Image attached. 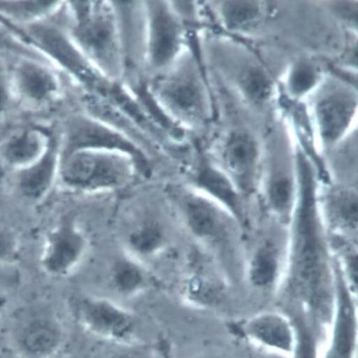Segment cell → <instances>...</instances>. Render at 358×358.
<instances>
[{"label":"cell","instance_id":"1","mask_svg":"<svg viewBox=\"0 0 358 358\" xmlns=\"http://www.w3.org/2000/svg\"><path fill=\"white\" fill-rule=\"evenodd\" d=\"M296 287L301 298L316 300L330 291L315 217L313 183L301 176V198L296 224Z\"/></svg>","mask_w":358,"mask_h":358},{"label":"cell","instance_id":"2","mask_svg":"<svg viewBox=\"0 0 358 358\" xmlns=\"http://www.w3.org/2000/svg\"><path fill=\"white\" fill-rule=\"evenodd\" d=\"M138 174L127 156L101 150H81L61 159L58 181L66 188L94 193L122 188Z\"/></svg>","mask_w":358,"mask_h":358},{"label":"cell","instance_id":"3","mask_svg":"<svg viewBox=\"0 0 358 358\" xmlns=\"http://www.w3.org/2000/svg\"><path fill=\"white\" fill-rule=\"evenodd\" d=\"M73 318L90 334L122 345L135 344L139 325L128 310L103 298L77 296L69 301Z\"/></svg>","mask_w":358,"mask_h":358},{"label":"cell","instance_id":"4","mask_svg":"<svg viewBox=\"0 0 358 358\" xmlns=\"http://www.w3.org/2000/svg\"><path fill=\"white\" fill-rule=\"evenodd\" d=\"M13 338L22 357L51 358L62 347L65 331L54 310L43 306H31L17 314Z\"/></svg>","mask_w":358,"mask_h":358},{"label":"cell","instance_id":"5","mask_svg":"<svg viewBox=\"0 0 358 358\" xmlns=\"http://www.w3.org/2000/svg\"><path fill=\"white\" fill-rule=\"evenodd\" d=\"M87 248V238L75 218L66 216L45 237L41 257L42 270L53 278L66 277L80 264Z\"/></svg>","mask_w":358,"mask_h":358},{"label":"cell","instance_id":"6","mask_svg":"<svg viewBox=\"0 0 358 358\" xmlns=\"http://www.w3.org/2000/svg\"><path fill=\"white\" fill-rule=\"evenodd\" d=\"M173 198L185 225L194 236L208 241L220 236L224 219L212 201L194 189L176 190Z\"/></svg>","mask_w":358,"mask_h":358},{"label":"cell","instance_id":"7","mask_svg":"<svg viewBox=\"0 0 358 358\" xmlns=\"http://www.w3.org/2000/svg\"><path fill=\"white\" fill-rule=\"evenodd\" d=\"M61 153L55 141L50 140L42 157L28 168L17 172V185L27 199L38 201L45 199L58 181Z\"/></svg>","mask_w":358,"mask_h":358},{"label":"cell","instance_id":"8","mask_svg":"<svg viewBox=\"0 0 358 358\" xmlns=\"http://www.w3.org/2000/svg\"><path fill=\"white\" fill-rule=\"evenodd\" d=\"M29 36L47 54L76 76L90 80L91 71L63 34L49 24H38L28 29Z\"/></svg>","mask_w":358,"mask_h":358},{"label":"cell","instance_id":"9","mask_svg":"<svg viewBox=\"0 0 358 358\" xmlns=\"http://www.w3.org/2000/svg\"><path fill=\"white\" fill-rule=\"evenodd\" d=\"M246 334L260 343L285 352H294L297 333L284 316L275 313H262L251 319L244 327Z\"/></svg>","mask_w":358,"mask_h":358},{"label":"cell","instance_id":"10","mask_svg":"<svg viewBox=\"0 0 358 358\" xmlns=\"http://www.w3.org/2000/svg\"><path fill=\"white\" fill-rule=\"evenodd\" d=\"M50 140L40 131L25 130L8 139L0 153L5 164L18 172L40 159L46 152Z\"/></svg>","mask_w":358,"mask_h":358},{"label":"cell","instance_id":"11","mask_svg":"<svg viewBox=\"0 0 358 358\" xmlns=\"http://www.w3.org/2000/svg\"><path fill=\"white\" fill-rule=\"evenodd\" d=\"M78 9L80 21L77 36L89 51L102 61H110L115 50L113 27L107 17H88L87 8Z\"/></svg>","mask_w":358,"mask_h":358},{"label":"cell","instance_id":"12","mask_svg":"<svg viewBox=\"0 0 358 358\" xmlns=\"http://www.w3.org/2000/svg\"><path fill=\"white\" fill-rule=\"evenodd\" d=\"M108 280L111 289L124 297L137 296L150 285L148 273L131 257L117 258L110 266Z\"/></svg>","mask_w":358,"mask_h":358},{"label":"cell","instance_id":"13","mask_svg":"<svg viewBox=\"0 0 358 358\" xmlns=\"http://www.w3.org/2000/svg\"><path fill=\"white\" fill-rule=\"evenodd\" d=\"M331 345L325 358H352L355 347V310L350 299L341 296L338 301Z\"/></svg>","mask_w":358,"mask_h":358},{"label":"cell","instance_id":"14","mask_svg":"<svg viewBox=\"0 0 358 358\" xmlns=\"http://www.w3.org/2000/svg\"><path fill=\"white\" fill-rule=\"evenodd\" d=\"M19 92L36 103L48 101L57 90L52 74L42 66L33 62L20 64L15 71Z\"/></svg>","mask_w":358,"mask_h":358},{"label":"cell","instance_id":"15","mask_svg":"<svg viewBox=\"0 0 358 358\" xmlns=\"http://www.w3.org/2000/svg\"><path fill=\"white\" fill-rule=\"evenodd\" d=\"M168 241L164 224L157 218L146 217L133 226L128 232L127 243L137 257H154L164 249Z\"/></svg>","mask_w":358,"mask_h":358},{"label":"cell","instance_id":"16","mask_svg":"<svg viewBox=\"0 0 358 358\" xmlns=\"http://www.w3.org/2000/svg\"><path fill=\"white\" fill-rule=\"evenodd\" d=\"M162 96L174 110L185 116H196L201 110V94L195 80L182 74L169 79L162 87Z\"/></svg>","mask_w":358,"mask_h":358},{"label":"cell","instance_id":"17","mask_svg":"<svg viewBox=\"0 0 358 358\" xmlns=\"http://www.w3.org/2000/svg\"><path fill=\"white\" fill-rule=\"evenodd\" d=\"M178 27L173 18L159 8L152 24L151 50L157 65L166 64L176 52L178 44Z\"/></svg>","mask_w":358,"mask_h":358},{"label":"cell","instance_id":"18","mask_svg":"<svg viewBox=\"0 0 358 358\" xmlns=\"http://www.w3.org/2000/svg\"><path fill=\"white\" fill-rule=\"evenodd\" d=\"M352 101L341 94L332 95L319 105L317 114L323 136L336 138L347 127L353 111Z\"/></svg>","mask_w":358,"mask_h":358},{"label":"cell","instance_id":"19","mask_svg":"<svg viewBox=\"0 0 358 358\" xmlns=\"http://www.w3.org/2000/svg\"><path fill=\"white\" fill-rule=\"evenodd\" d=\"M194 189L230 206L237 208V194L229 180L222 173L208 166L198 167L192 175Z\"/></svg>","mask_w":358,"mask_h":358},{"label":"cell","instance_id":"20","mask_svg":"<svg viewBox=\"0 0 358 358\" xmlns=\"http://www.w3.org/2000/svg\"><path fill=\"white\" fill-rule=\"evenodd\" d=\"M257 158V151L248 138L237 136L229 143L225 160L229 169L236 175L245 176L253 169Z\"/></svg>","mask_w":358,"mask_h":358},{"label":"cell","instance_id":"21","mask_svg":"<svg viewBox=\"0 0 358 358\" xmlns=\"http://www.w3.org/2000/svg\"><path fill=\"white\" fill-rule=\"evenodd\" d=\"M180 294L185 303L198 308L210 306L216 299L215 289L210 282L196 274L188 276L182 282Z\"/></svg>","mask_w":358,"mask_h":358},{"label":"cell","instance_id":"22","mask_svg":"<svg viewBox=\"0 0 358 358\" xmlns=\"http://www.w3.org/2000/svg\"><path fill=\"white\" fill-rule=\"evenodd\" d=\"M55 1H0V13L19 19H31L48 14L54 8Z\"/></svg>","mask_w":358,"mask_h":358},{"label":"cell","instance_id":"23","mask_svg":"<svg viewBox=\"0 0 358 358\" xmlns=\"http://www.w3.org/2000/svg\"><path fill=\"white\" fill-rule=\"evenodd\" d=\"M278 263L274 253L268 250H262L255 257L251 270V280L255 285L266 287L275 280Z\"/></svg>","mask_w":358,"mask_h":358},{"label":"cell","instance_id":"24","mask_svg":"<svg viewBox=\"0 0 358 358\" xmlns=\"http://www.w3.org/2000/svg\"><path fill=\"white\" fill-rule=\"evenodd\" d=\"M333 215L343 224L355 228L357 223V201L353 194L341 193L333 200Z\"/></svg>","mask_w":358,"mask_h":358},{"label":"cell","instance_id":"25","mask_svg":"<svg viewBox=\"0 0 358 358\" xmlns=\"http://www.w3.org/2000/svg\"><path fill=\"white\" fill-rule=\"evenodd\" d=\"M20 257V243L11 229L0 226V268L11 267Z\"/></svg>","mask_w":358,"mask_h":358},{"label":"cell","instance_id":"26","mask_svg":"<svg viewBox=\"0 0 358 358\" xmlns=\"http://www.w3.org/2000/svg\"><path fill=\"white\" fill-rule=\"evenodd\" d=\"M224 16L230 27H240L254 20L258 8L254 3L245 1L229 2L225 5Z\"/></svg>","mask_w":358,"mask_h":358},{"label":"cell","instance_id":"27","mask_svg":"<svg viewBox=\"0 0 358 358\" xmlns=\"http://www.w3.org/2000/svg\"><path fill=\"white\" fill-rule=\"evenodd\" d=\"M243 85L248 94L254 99H264L269 94L270 82L259 70L250 71L243 80Z\"/></svg>","mask_w":358,"mask_h":358},{"label":"cell","instance_id":"28","mask_svg":"<svg viewBox=\"0 0 358 358\" xmlns=\"http://www.w3.org/2000/svg\"><path fill=\"white\" fill-rule=\"evenodd\" d=\"M292 185L288 178L280 177L271 185L270 195L273 204L278 209H285L290 203Z\"/></svg>","mask_w":358,"mask_h":358},{"label":"cell","instance_id":"29","mask_svg":"<svg viewBox=\"0 0 358 358\" xmlns=\"http://www.w3.org/2000/svg\"><path fill=\"white\" fill-rule=\"evenodd\" d=\"M315 83L313 69L306 65L298 66L294 71L290 81L291 89L295 94H302L310 89Z\"/></svg>","mask_w":358,"mask_h":358},{"label":"cell","instance_id":"30","mask_svg":"<svg viewBox=\"0 0 358 358\" xmlns=\"http://www.w3.org/2000/svg\"><path fill=\"white\" fill-rule=\"evenodd\" d=\"M297 344L294 358H315L314 343L309 332L302 326L296 329Z\"/></svg>","mask_w":358,"mask_h":358},{"label":"cell","instance_id":"31","mask_svg":"<svg viewBox=\"0 0 358 358\" xmlns=\"http://www.w3.org/2000/svg\"><path fill=\"white\" fill-rule=\"evenodd\" d=\"M20 282V275L13 266L0 268V292L13 289Z\"/></svg>","mask_w":358,"mask_h":358},{"label":"cell","instance_id":"32","mask_svg":"<svg viewBox=\"0 0 358 358\" xmlns=\"http://www.w3.org/2000/svg\"><path fill=\"white\" fill-rule=\"evenodd\" d=\"M113 358H154L151 351L143 347H136L135 344L127 345V348L117 354Z\"/></svg>","mask_w":358,"mask_h":358},{"label":"cell","instance_id":"33","mask_svg":"<svg viewBox=\"0 0 358 358\" xmlns=\"http://www.w3.org/2000/svg\"><path fill=\"white\" fill-rule=\"evenodd\" d=\"M0 49H8L21 51L4 30L0 28Z\"/></svg>","mask_w":358,"mask_h":358},{"label":"cell","instance_id":"34","mask_svg":"<svg viewBox=\"0 0 358 358\" xmlns=\"http://www.w3.org/2000/svg\"><path fill=\"white\" fill-rule=\"evenodd\" d=\"M8 93L5 85L0 82V113L3 111L8 103Z\"/></svg>","mask_w":358,"mask_h":358}]
</instances>
